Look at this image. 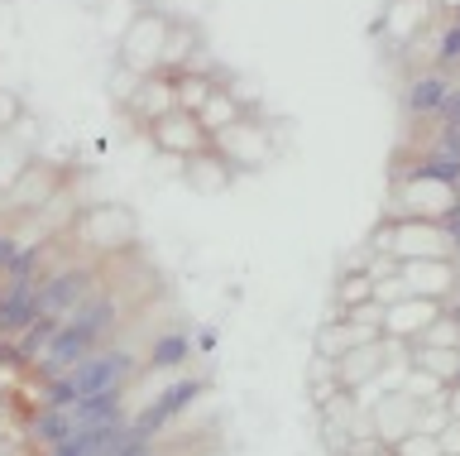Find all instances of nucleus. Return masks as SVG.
I'll list each match as a JSON object with an SVG mask.
<instances>
[{"instance_id": "obj_1", "label": "nucleus", "mask_w": 460, "mask_h": 456, "mask_svg": "<svg viewBox=\"0 0 460 456\" xmlns=\"http://www.w3.org/2000/svg\"><path fill=\"white\" fill-rule=\"evenodd\" d=\"M115 322H120V298L106 293V289H96V293L86 298V303L72 312L63 326H58L53 346L34 361L39 384H49V380H58V375H67L72 365H82L86 355H96V351L111 341Z\"/></svg>"}, {"instance_id": "obj_2", "label": "nucleus", "mask_w": 460, "mask_h": 456, "mask_svg": "<svg viewBox=\"0 0 460 456\" xmlns=\"http://www.w3.org/2000/svg\"><path fill=\"white\" fill-rule=\"evenodd\" d=\"M139 375V361L129 346H101L96 355H86L82 365H72L67 375H58L43 384V408H72L82 398L96 394H125Z\"/></svg>"}, {"instance_id": "obj_3", "label": "nucleus", "mask_w": 460, "mask_h": 456, "mask_svg": "<svg viewBox=\"0 0 460 456\" xmlns=\"http://www.w3.org/2000/svg\"><path fill=\"white\" fill-rule=\"evenodd\" d=\"M92 293H96V269H92V264H58V269H49V274H43L39 308H43V317L67 322Z\"/></svg>"}, {"instance_id": "obj_4", "label": "nucleus", "mask_w": 460, "mask_h": 456, "mask_svg": "<svg viewBox=\"0 0 460 456\" xmlns=\"http://www.w3.org/2000/svg\"><path fill=\"white\" fill-rule=\"evenodd\" d=\"M437 317H441V303H437V298H398V303L384 308V341L412 346V341L422 336Z\"/></svg>"}, {"instance_id": "obj_5", "label": "nucleus", "mask_w": 460, "mask_h": 456, "mask_svg": "<svg viewBox=\"0 0 460 456\" xmlns=\"http://www.w3.org/2000/svg\"><path fill=\"white\" fill-rule=\"evenodd\" d=\"M201 389H207V380H172V384H164V394H158L144 413H135V418H129V423H135V433H139V437L164 433V427H168L172 418H178V413H182L187 404H192V398H197Z\"/></svg>"}, {"instance_id": "obj_6", "label": "nucleus", "mask_w": 460, "mask_h": 456, "mask_svg": "<svg viewBox=\"0 0 460 456\" xmlns=\"http://www.w3.org/2000/svg\"><path fill=\"white\" fill-rule=\"evenodd\" d=\"M39 289H43V279H24V283L5 279V293H0V336H20L43 317Z\"/></svg>"}, {"instance_id": "obj_7", "label": "nucleus", "mask_w": 460, "mask_h": 456, "mask_svg": "<svg viewBox=\"0 0 460 456\" xmlns=\"http://www.w3.org/2000/svg\"><path fill=\"white\" fill-rule=\"evenodd\" d=\"M456 82L441 73V67H422V73H412V82L402 87V111H408V121H437L441 116V106H446V96H451Z\"/></svg>"}, {"instance_id": "obj_8", "label": "nucleus", "mask_w": 460, "mask_h": 456, "mask_svg": "<svg viewBox=\"0 0 460 456\" xmlns=\"http://www.w3.org/2000/svg\"><path fill=\"white\" fill-rule=\"evenodd\" d=\"M417 408H422V404H417L412 394L394 389L379 408L369 413V418H374V437L388 442V447H398V442L408 437V433H417Z\"/></svg>"}, {"instance_id": "obj_9", "label": "nucleus", "mask_w": 460, "mask_h": 456, "mask_svg": "<svg viewBox=\"0 0 460 456\" xmlns=\"http://www.w3.org/2000/svg\"><path fill=\"white\" fill-rule=\"evenodd\" d=\"M408 361H412V370H422V375H431L437 384H446V389H456V384H460V351L408 346Z\"/></svg>"}, {"instance_id": "obj_10", "label": "nucleus", "mask_w": 460, "mask_h": 456, "mask_svg": "<svg viewBox=\"0 0 460 456\" xmlns=\"http://www.w3.org/2000/svg\"><path fill=\"white\" fill-rule=\"evenodd\" d=\"M29 437H34L43 452L63 447L67 437H77V418H72V408H39L34 423H29Z\"/></svg>"}, {"instance_id": "obj_11", "label": "nucleus", "mask_w": 460, "mask_h": 456, "mask_svg": "<svg viewBox=\"0 0 460 456\" xmlns=\"http://www.w3.org/2000/svg\"><path fill=\"white\" fill-rule=\"evenodd\" d=\"M125 423H129V418H125ZM125 423L96 427V433H77V437H67L63 447H49V456H101L106 447H115V437L125 433Z\"/></svg>"}, {"instance_id": "obj_12", "label": "nucleus", "mask_w": 460, "mask_h": 456, "mask_svg": "<svg viewBox=\"0 0 460 456\" xmlns=\"http://www.w3.org/2000/svg\"><path fill=\"white\" fill-rule=\"evenodd\" d=\"M187 355H192V336L187 332H164V336H154V346H149V365L172 370V365H182Z\"/></svg>"}, {"instance_id": "obj_13", "label": "nucleus", "mask_w": 460, "mask_h": 456, "mask_svg": "<svg viewBox=\"0 0 460 456\" xmlns=\"http://www.w3.org/2000/svg\"><path fill=\"white\" fill-rule=\"evenodd\" d=\"M412 346H441V351H460V317H451V312H441V317L431 322L427 332L412 341Z\"/></svg>"}, {"instance_id": "obj_14", "label": "nucleus", "mask_w": 460, "mask_h": 456, "mask_svg": "<svg viewBox=\"0 0 460 456\" xmlns=\"http://www.w3.org/2000/svg\"><path fill=\"white\" fill-rule=\"evenodd\" d=\"M437 63H441V67L460 63V20H456V24H446V30H441V39H437Z\"/></svg>"}, {"instance_id": "obj_15", "label": "nucleus", "mask_w": 460, "mask_h": 456, "mask_svg": "<svg viewBox=\"0 0 460 456\" xmlns=\"http://www.w3.org/2000/svg\"><path fill=\"white\" fill-rule=\"evenodd\" d=\"M394 452H398V456H441V442L427 437V433H408Z\"/></svg>"}, {"instance_id": "obj_16", "label": "nucleus", "mask_w": 460, "mask_h": 456, "mask_svg": "<svg viewBox=\"0 0 460 456\" xmlns=\"http://www.w3.org/2000/svg\"><path fill=\"white\" fill-rule=\"evenodd\" d=\"M437 442H441V456H460V418L446 423V433Z\"/></svg>"}, {"instance_id": "obj_17", "label": "nucleus", "mask_w": 460, "mask_h": 456, "mask_svg": "<svg viewBox=\"0 0 460 456\" xmlns=\"http://www.w3.org/2000/svg\"><path fill=\"white\" fill-rule=\"evenodd\" d=\"M14 255H20V246H14V236H10V231H0V274L10 269Z\"/></svg>"}, {"instance_id": "obj_18", "label": "nucleus", "mask_w": 460, "mask_h": 456, "mask_svg": "<svg viewBox=\"0 0 460 456\" xmlns=\"http://www.w3.org/2000/svg\"><path fill=\"white\" fill-rule=\"evenodd\" d=\"M207 111H211V116H207L211 130H221V125H230V106H226V102H211Z\"/></svg>"}, {"instance_id": "obj_19", "label": "nucleus", "mask_w": 460, "mask_h": 456, "mask_svg": "<svg viewBox=\"0 0 460 456\" xmlns=\"http://www.w3.org/2000/svg\"><path fill=\"white\" fill-rule=\"evenodd\" d=\"M120 456H154V437H135Z\"/></svg>"}, {"instance_id": "obj_20", "label": "nucleus", "mask_w": 460, "mask_h": 456, "mask_svg": "<svg viewBox=\"0 0 460 456\" xmlns=\"http://www.w3.org/2000/svg\"><path fill=\"white\" fill-rule=\"evenodd\" d=\"M0 365H10V370H24L20 351H14V341H5V346H0Z\"/></svg>"}, {"instance_id": "obj_21", "label": "nucleus", "mask_w": 460, "mask_h": 456, "mask_svg": "<svg viewBox=\"0 0 460 456\" xmlns=\"http://www.w3.org/2000/svg\"><path fill=\"white\" fill-rule=\"evenodd\" d=\"M192 341H197L201 351H211V346H216V332H211V326H207V332H201V336H192Z\"/></svg>"}, {"instance_id": "obj_22", "label": "nucleus", "mask_w": 460, "mask_h": 456, "mask_svg": "<svg viewBox=\"0 0 460 456\" xmlns=\"http://www.w3.org/2000/svg\"><path fill=\"white\" fill-rule=\"evenodd\" d=\"M374 456H388V452H374Z\"/></svg>"}]
</instances>
